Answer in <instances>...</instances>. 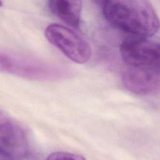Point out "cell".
Here are the masks:
<instances>
[{
    "mask_svg": "<svg viewBox=\"0 0 160 160\" xmlns=\"http://www.w3.org/2000/svg\"><path fill=\"white\" fill-rule=\"evenodd\" d=\"M100 3L106 19L124 32L133 36L149 38L159 31L158 17L148 1L108 0Z\"/></svg>",
    "mask_w": 160,
    "mask_h": 160,
    "instance_id": "cell-1",
    "label": "cell"
},
{
    "mask_svg": "<svg viewBox=\"0 0 160 160\" xmlns=\"http://www.w3.org/2000/svg\"><path fill=\"white\" fill-rule=\"evenodd\" d=\"M28 134L24 128L14 120L1 118L0 158L20 159L29 153Z\"/></svg>",
    "mask_w": 160,
    "mask_h": 160,
    "instance_id": "cell-4",
    "label": "cell"
},
{
    "mask_svg": "<svg viewBox=\"0 0 160 160\" xmlns=\"http://www.w3.org/2000/svg\"><path fill=\"white\" fill-rule=\"evenodd\" d=\"M159 43L149 38L131 36L120 45V54L129 67L159 68Z\"/></svg>",
    "mask_w": 160,
    "mask_h": 160,
    "instance_id": "cell-3",
    "label": "cell"
},
{
    "mask_svg": "<svg viewBox=\"0 0 160 160\" xmlns=\"http://www.w3.org/2000/svg\"><path fill=\"white\" fill-rule=\"evenodd\" d=\"M84 159L85 158L79 154H76L74 153L64 152V151L54 152L50 154L47 158V159H52V160H54V159H76V160L80 159L81 160Z\"/></svg>",
    "mask_w": 160,
    "mask_h": 160,
    "instance_id": "cell-7",
    "label": "cell"
},
{
    "mask_svg": "<svg viewBox=\"0 0 160 160\" xmlns=\"http://www.w3.org/2000/svg\"><path fill=\"white\" fill-rule=\"evenodd\" d=\"M159 81V68L129 67L122 76L124 87L141 96L152 94L158 91Z\"/></svg>",
    "mask_w": 160,
    "mask_h": 160,
    "instance_id": "cell-5",
    "label": "cell"
},
{
    "mask_svg": "<svg viewBox=\"0 0 160 160\" xmlns=\"http://www.w3.org/2000/svg\"><path fill=\"white\" fill-rule=\"evenodd\" d=\"M47 40L68 59L78 64H84L91 57L89 43L76 32L58 24H50L45 29Z\"/></svg>",
    "mask_w": 160,
    "mask_h": 160,
    "instance_id": "cell-2",
    "label": "cell"
},
{
    "mask_svg": "<svg viewBox=\"0 0 160 160\" xmlns=\"http://www.w3.org/2000/svg\"><path fill=\"white\" fill-rule=\"evenodd\" d=\"M51 12L69 26L79 28L82 8L81 1L51 0L48 1Z\"/></svg>",
    "mask_w": 160,
    "mask_h": 160,
    "instance_id": "cell-6",
    "label": "cell"
}]
</instances>
